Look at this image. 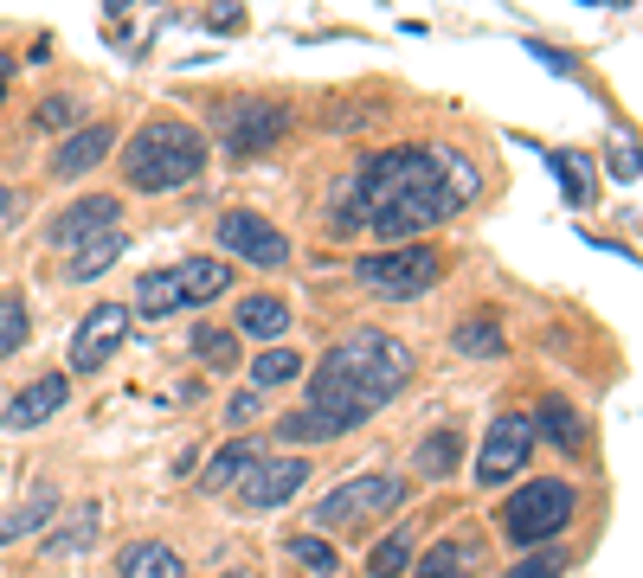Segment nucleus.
<instances>
[{"mask_svg": "<svg viewBox=\"0 0 643 578\" xmlns=\"http://www.w3.org/2000/svg\"><path fill=\"white\" fill-rule=\"evenodd\" d=\"M560 566H567V553H534V560H521L515 573H502V578H560Z\"/></svg>", "mask_w": 643, "mask_h": 578, "instance_id": "obj_35", "label": "nucleus"}, {"mask_svg": "<svg viewBox=\"0 0 643 578\" xmlns=\"http://www.w3.org/2000/svg\"><path fill=\"white\" fill-rule=\"evenodd\" d=\"M123 341H129V309H123V302H103V309H90V315L77 322L72 366H77V373H97V366L110 361Z\"/></svg>", "mask_w": 643, "mask_h": 578, "instance_id": "obj_10", "label": "nucleus"}, {"mask_svg": "<svg viewBox=\"0 0 643 578\" xmlns=\"http://www.w3.org/2000/svg\"><path fill=\"white\" fill-rule=\"evenodd\" d=\"M0 97H7V59H0Z\"/></svg>", "mask_w": 643, "mask_h": 578, "instance_id": "obj_39", "label": "nucleus"}, {"mask_svg": "<svg viewBox=\"0 0 643 578\" xmlns=\"http://www.w3.org/2000/svg\"><path fill=\"white\" fill-rule=\"evenodd\" d=\"M289 553H296V566H309V573H335V546H322V540H309V533H296Z\"/></svg>", "mask_w": 643, "mask_h": 578, "instance_id": "obj_32", "label": "nucleus"}, {"mask_svg": "<svg viewBox=\"0 0 643 578\" xmlns=\"http://www.w3.org/2000/svg\"><path fill=\"white\" fill-rule=\"evenodd\" d=\"M521 46H528V52H534V59H541V65H547L554 77H579V59H567V52H554V46H541V39H521Z\"/></svg>", "mask_w": 643, "mask_h": 578, "instance_id": "obj_36", "label": "nucleus"}, {"mask_svg": "<svg viewBox=\"0 0 643 578\" xmlns=\"http://www.w3.org/2000/svg\"><path fill=\"white\" fill-rule=\"evenodd\" d=\"M302 482H309V463H302V456H258V463L238 476V502L245 507H284Z\"/></svg>", "mask_w": 643, "mask_h": 578, "instance_id": "obj_11", "label": "nucleus"}, {"mask_svg": "<svg viewBox=\"0 0 643 578\" xmlns=\"http://www.w3.org/2000/svg\"><path fill=\"white\" fill-rule=\"evenodd\" d=\"M174 284H181V309L187 302H219L232 289V264L225 257H181L174 264Z\"/></svg>", "mask_w": 643, "mask_h": 578, "instance_id": "obj_15", "label": "nucleus"}, {"mask_svg": "<svg viewBox=\"0 0 643 578\" xmlns=\"http://www.w3.org/2000/svg\"><path fill=\"white\" fill-rule=\"evenodd\" d=\"M187 348H194V361L207 366V373H225V366H238V341H232L225 328H194V335H187Z\"/></svg>", "mask_w": 643, "mask_h": 578, "instance_id": "obj_27", "label": "nucleus"}, {"mask_svg": "<svg viewBox=\"0 0 643 578\" xmlns=\"http://www.w3.org/2000/svg\"><path fill=\"white\" fill-rule=\"evenodd\" d=\"M116 578H187V566H181V553H174V546H161V540H136V546H123Z\"/></svg>", "mask_w": 643, "mask_h": 578, "instance_id": "obj_17", "label": "nucleus"}, {"mask_svg": "<svg viewBox=\"0 0 643 578\" xmlns=\"http://www.w3.org/2000/svg\"><path fill=\"white\" fill-rule=\"evenodd\" d=\"M296 373H302V354H296V348H271V354H258V361H251V386H258V392H271V386H289Z\"/></svg>", "mask_w": 643, "mask_h": 578, "instance_id": "obj_28", "label": "nucleus"}, {"mask_svg": "<svg viewBox=\"0 0 643 578\" xmlns=\"http://www.w3.org/2000/svg\"><path fill=\"white\" fill-rule=\"evenodd\" d=\"M406 560H412V533H386V540L373 546L367 566H373V578H399L406 573Z\"/></svg>", "mask_w": 643, "mask_h": 578, "instance_id": "obj_31", "label": "nucleus"}, {"mask_svg": "<svg viewBox=\"0 0 643 578\" xmlns=\"http://www.w3.org/2000/svg\"><path fill=\"white\" fill-rule=\"evenodd\" d=\"M450 348H457V354H470V361H496V354H502V328H496V315H477V322H457V335H450Z\"/></svg>", "mask_w": 643, "mask_h": 578, "instance_id": "obj_26", "label": "nucleus"}, {"mask_svg": "<svg viewBox=\"0 0 643 578\" xmlns=\"http://www.w3.org/2000/svg\"><path fill=\"white\" fill-rule=\"evenodd\" d=\"M65 399H72V379H65V373H46V379L20 386V392L7 399L0 425H7V431H33V425H46L52 412H65Z\"/></svg>", "mask_w": 643, "mask_h": 578, "instance_id": "obj_13", "label": "nucleus"}, {"mask_svg": "<svg viewBox=\"0 0 643 578\" xmlns=\"http://www.w3.org/2000/svg\"><path fill=\"white\" fill-rule=\"evenodd\" d=\"M59 514V502L39 489V495H26V502L13 507V514H0V546H13V540H26V533H39L46 520Z\"/></svg>", "mask_w": 643, "mask_h": 578, "instance_id": "obj_24", "label": "nucleus"}, {"mask_svg": "<svg viewBox=\"0 0 643 578\" xmlns=\"http://www.w3.org/2000/svg\"><path fill=\"white\" fill-rule=\"evenodd\" d=\"M7 206H13V193H7V187H0V213H7Z\"/></svg>", "mask_w": 643, "mask_h": 578, "instance_id": "obj_38", "label": "nucleus"}, {"mask_svg": "<svg viewBox=\"0 0 643 578\" xmlns=\"http://www.w3.org/2000/svg\"><path fill=\"white\" fill-rule=\"evenodd\" d=\"M528 456H534V425L521 412H502L496 425H490V437H483V450H477V482L483 489L515 482L528 469Z\"/></svg>", "mask_w": 643, "mask_h": 578, "instance_id": "obj_8", "label": "nucleus"}, {"mask_svg": "<svg viewBox=\"0 0 643 578\" xmlns=\"http://www.w3.org/2000/svg\"><path fill=\"white\" fill-rule=\"evenodd\" d=\"M110 148H116V129H110V123H77L72 136L52 148V180H77V174H90Z\"/></svg>", "mask_w": 643, "mask_h": 578, "instance_id": "obj_14", "label": "nucleus"}, {"mask_svg": "<svg viewBox=\"0 0 643 578\" xmlns=\"http://www.w3.org/2000/svg\"><path fill=\"white\" fill-rule=\"evenodd\" d=\"M547 161H554L560 200H567V206H592V193H598V180H592V161H585L579 148H560V154H547Z\"/></svg>", "mask_w": 643, "mask_h": 578, "instance_id": "obj_21", "label": "nucleus"}, {"mask_svg": "<svg viewBox=\"0 0 643 578\" xmlns=\"http://www.w3.org/2000/svg\"><path fill=\"white\" fill-rule=\"evenodd\" d=\"M251 463H258V443H251V437H232L213 463L200 469V495H219V489H225V482H238Z\"/></svg>", "mask_w": 643, "mask_h": 578, "instance_id": "obj_20", "label": "nucleus"}, {"mask_svg": "<svg viewBox=\"0 0 643 578\" xmlns=\"http://www.w3.org/2000/svg\"><path fill=\"white\" fill-rule=\"evenodd\" d=\"M483 174L477 161H463L450 142H406V148H380L360 161L355 180L335 187V231H367L386 244H412L419 231L444 225L450 213H463L477 200Z\"/></svg>", "mask_w": 643, "mask_h": 578, "instance_id": "obj_1", "label": "nucleus"}, {"mask_svg": "<svg viewBox=\"0 0 643 578\" xmlns=\"http://www.w3.org/2000/svg\"><path fill=\"white\" fill-rule=\"evenodd\" d=\"M444 277V257L431 244H386V251H367L355 257V284L380 302H412V296H431Z\"/></svg>", "mask_w": 643, "mask_h": 578, "instance_id": "obj_4", "label": "nucleus"}, {"mask_svg": "<svg viewBox=\"0 0 643 578\" xmlns=\"http://www.w3.org/2000/svg\"><path fill=\"white\" fill-rule=\"evenodd\" d=\"M572 507H579L572 482H554V476H547V482H528V489H515L508 507H502V533H508L515 546H547L572 520Z\"/></svg>", "mask_w": 643, "mask_h": 578, "instance_id": "obj_5", "label": "nucleus"}, {"mask_svg": "<svg viewBox=\"0 0 643 578\" xmlns=\"http://www.w3.org/2000/svg\"><path fill=\"white\" fill-rule=\"evenodd\" d=\"M213 238H219V251H225V257H245V264H258V271H284V264H289V238L271 225V218L245 213V206L219 218Z\"/></svg>", "mask_w": 643, "mask_h": 578, "instance_id": "obj_9", "label": "nucleus"}, {"mask_svg": "<svg viewBox=\"0 0 643 578\" xmlns=\"http://www.w3.org/2000/svg\"><path fill=\"white\" fill-rule=\"evenodd\" d=\"M77 123V103L72 97H46L39 110H33V129H72Z\"/></svg>", "mask_w": 643, "mask_h": 578, "instance_id": "obj_33", "label": "nucleus"}, {"mask_svg": "<svg viewBox=\"0 0 643 578\" xmlns=\"http://www.w3.org/2000/svg\"><path fill=\"white\" fill-rule=\"evenodd\" d=\"M406 386H412V348L393 341V335H380V328H360V335L335 341L322 354L302 412L322 425V437H342V431H355V425H367L380 405H393Z\"/></svg>", "mask_w": 643, "mask_h": 578, "instance_id": "obj_2", "label": "nucleus"}, {"mask_svg": "<svg viewBox=\"0 0 643 578\" xmlns=\"http://www.w3.org/2000/svg\"><path fill=\"white\" fill-rule=\"evenodd\" d=\"M457 456H463V437L457 431H431L425 443H419V469H425V476H450Z\"/></svg>", "mask_w": 643, "mask_h": 578, "instance_id": "obj_30", "label": "nucleus"}, {"mask_svg": "<svg viewBox=\"0 0 643 578\" xmlns=\"http://www.w3.org/2000/svg\"><path fill=\"white\" fill-rule=\"evenodd\" d=\"M97 527H103V507H97V502H72V507H65V520H52L46 553H84V546L97 540Z\"/></svg>", "mask_w": 643, "mask_h": 578, "instance_id": "obj_18", "label": "nucleus"}, {"mask_svg": "<svg viewBox=\"0 0 643 578\" xmlns=\"http://www.w3.org/2000/svg\"><path fill=\"white\" fill-rule=\"evenodd\" d=\"M470 566H477L470 540H437V546H425V560H419L412 578H470Z\"/></svg>", "mask_w": 643, "mask_h": 578, "instance_id": "obj_25", "label": "nucleus"}, {"mask_svg": "<svg viewBox=\"0 0 643 578\" xmlns=\"http://www.w3.org/2000/svg\"><path fill=\"white\" fill-rule=\"evenodd\" d=\"M26 348V296L20 289H0V361Z\"/></svg>", "mask_w": 643, "mask_h": 578, "instance_id": "obj_29", "label": "nucleus"}, {"mask_svg": "<svg viewBox=\"0 0 643 578\" xmlns=\"http://www.w3.org/2000/svg\"><path fill=\"white\" fill-rule=\"evenodd\" d=\"M181 309V284H174V264L168 271H148L143 284H136V302H129V315H148V322H161V315H174Z\"/></svg>", "mask_w": 643, "mask_h": 578, "instance_id": "obj_22", "label": "nucleus"}, {"mask_svg": "<svg viewBox=\"0 0 643 578\" xmlns=\"http://www.w3.org/2000/svg\"><path fill=\"white\" fill-rule=\"evenodd\" d=\"M200 167H207V136L174 116H148L123 148V180L136 193H174V187L200 180Z\"/></svg>", "mask_w": 643, "mask_h": 578, "instance_id": "obj_3", "label": "nucleus"}, {"mask_svg": "<svg viewBox=\"0 0 643 578\" xmlns=\"http://www.w3.org/2000/svg\"><path fill=\"white\" fill-rule=\"evenodd\" d=\"M611 174L625 187H638V148H631V136H611Z\"/></svg>", "mask_w": 643, "mask_h": 578, "instance_id": "obj_34", "label": "nucleus"}, {"mask_svg": "<svg viewBox=\"0 0 643 578\" xmlns=\"http://www.w3.org/2000/svg\"><path fill=\"white\" fill-rule=\"evenodd\" d=\"M399 502H406L399 476H355V482H342L335 495L316 502V527H360L373 514H393Z\"/></svg>", "mask_w": 643, "mask_h": 578, "instance_id": "obj_7", "label": "nucleus"}, {"mask_svg": "<svg viewBox=\"0 0 643 578\" xmlns=\"http://www.w3.org/2000/svg\"><path fill=\"white\" fill-rule=\"evenodd\" d=\"M258 412H264V392H258V386H251V392H238V399H232V425H251V418H258Z\"/></svg>", "mask_w": 643, "mask_h": 578, "instance_id": "obj_37", "label": "nucleus"}, {"mask_svg": "<svg viewBox=\"0 0 643 578\" xmlns=\"http://www.w3.org/2000/svg\"><path fill=\"white\" fill-rule=\"evenodd\" d=\"M238 328L258 335V341H277V335L289 328V309L277 302V296H245V302H238Z\"/></svg>", "mask_w": 643, "mask_h": 578, "instance_id": "obj_23", "label": "nucleus"}, {"mask_svg": "<svg viewBox=\"0 0 643 578\" xmlns=\"http://www.w3.org/2000/svg\"><path fill=\"white\" fill-rule=\"evenodd\" d=\"M232 578H251V573H232Z\"/></svg>", "mask_w": 643, "mask_h": 578, "instance_id": "obj_40", "label": "nucleus"}, {"mask_svg": "<svg viewBox=\"0 0 643 578\" xmlns=\"http://www.w3.org/2000/svg\"><path fill=\"white\" fill-rule=\"evenodd\" d=\"M116 225V200L110 193H84V200H72L65 213L46 225V244L52 251H77L84 238H97V231H110Z\"/></svg>", "mask_w": 643, "mask_h": 578, "instance_id": "obj_12", "label": "nucleus"}, {"mask_svg": "<svg viewBox=\"0 0 643 578\" xmlns=\"http://www.w3.org/2000/svg\"><path fill=\"white\" fill-rule=\"evenodd\" d=\"M528 425H534V437H547L554 450H585V418L572 412L560 392H554V399H541V412H534Z\"/></svg>", "mask_w": 643, "mask_h": 578, "instance_id": "obj_16", "label": "nucleus"}, {"mask_svg": "<svg viewBox=\"0 0 643 578\" xmlns=\"http://www.w3.org/2000/svg\"><path fill=\"white\" fill-rule=\"evenodd\" d=\"M123 251H129V238H123L116 225H110V231H97V238H84V244L72 251V277H77V284L103 277V271H110V264H116Z\"/></svg>", "mask_w": 643, "mask_h": 578, "instance_id": "obj_19", "label": "nucleus"}, {"mask_svg": "<svg viewBox=\"0 0 643 578\" xmlns=\"http://www.w3.org/2000/svg\"><path fill=\"white\" fill-rule=\"evenodd\" d=\"M289 129H296V110L277 97H238L213 116V136H225L232 154H264V148L284 142Z\"/></svg>", "mask_w": 643, "mask_h": 578, "instance_id": "obj_6", "label": "nucleus"}]
</instances>
